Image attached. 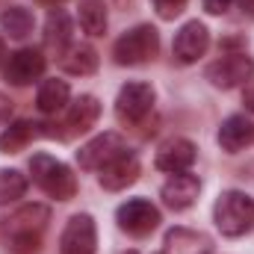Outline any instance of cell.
I'll use <instances>...</instances> for the list:
<instances>
[{
    "instance_id": "obj_1",
    "label": "cell",
    "mask_w": 254,
    "mask_h": 254,
    "mask_svg": "<svg viewBox=\"0 0 254 254\" xmlns=\"http://www.w3.org/2000/svg\"><path fill=\"white\" fill-rule=\"evenodd\" d=\"M213 219L216 228L225 237H243L254 228V198H249L246 192L228 190L219 195L216 207H213Z\"/></svg>"
},
{
    "instance_id": "obj_2",
    "label": "cell",
    "mask_w": 254,
    "mask_h": 254,
    "mask_svg": "<svg viewBox=\"0 0 254 254\" xmlns=\"http://www.w3.org/2000/svg\"><path fill=\"white\" fill-rule=\"evenodd\" d=\"M30 172H33V181L42 187V192H48L51 198L57 201H71L74 192H77V178L71 175V169L48 157V154H36L30 160Z\"/></svg>"
},
{
    "instance_id": "obj_3",
    "label": "cell",
    "mask_w": 254,
    "mask_h": 254,
    "mask_svg": "<svg viewBox=\"0 0 254 254\" xmlns=\"http://www.w3.org/2000/svg\"><path fill=\"white\" fill-rule=\"evenodd\" d=\"M157 51H160V33L151 24H139V27L127 30L116 42L113 57H116L119 65H142L148 60H154Z\"/></svg>"
},
{
    "instance_id": "obj_4",
    "label": "cell",
    "mask_w": 254,
    "mask_h": 254,
    "mask_svg": "<svg viewBox=\"0 0 254 254\" xmlns=\"http://www.w3.org/2000/svg\"><path fill=\"white\" fill-rule=\"evenodd\" d=\"M254 74V63L246 54H228L222 60L207 68V80L216 86V89H237L243 83H249Z\"/></svg>"
},
{
    "instance_id": "obj_5",
    "label": "cell",
    "mask_w": 254,
    "mask_h": 254,
    "mask_svg": "<svg viewBox=\"0 0 254 254\" xmlns=\"http://www.w3.org/2000/svg\"><path fill=\"white\" fill-rule=\"evenodd\" d=\"M116 219H119V228L127 231L130 237H148L160 225V210L145 198H133L119 207Z\"/></svg>"
},
{
    "instance_id": "obj_6",
    "label": "cell",
    "mask_w": 254,
    "mask_h": 254,
    "mask_svg": "<svg viewBox=\"0 0 254 254\" xmlns=\"http://www.w3.org/2000/svg\"><path fill=\"white\" fill-rule=\"evenodd\" d=\"M154 107V89L148 83H127L116 98V116L125 125H139Z\"/></svg>"
},
{
    "instance_id": "obj_7",
    "label": "cell",
    "mask_w": 254,
    "mask_h": 254,
    "mask_svg": "<svg viewBox=\"0 0 254 254\" xmlns=\"http://www.w3.org/2000/svg\"><path fill=\"white\" fill-rule=\"evenodd\" d=\"M98 246V231L89 213L71 216L60 237V254H95Z\"/></svg>"
},
{
    "instance_id": "obj_8",
    "label": "cell",
    "mask_w": 254,
    "mask_h": 254,
    "mask_svg": "<svg viewBox=\"0 0 254 254\" xmlns=\"http://www.w3.org/2000/svg\"><path fill=\"white\" fill-rule=\"evenodd\" d=\"M42 71H45V57H42V51L24 48V51L9 54V63L3 65V80L12 83V86H27V83H33V80H39Z\"/></svg>"
},
{
    "instance_id": "obj_9",
    "label": "cell",
    "mask_w": 254,
    "mask_h": 254,
    "mask_svg": "<svg viewBox=\"0 0 254 254\" xmlns=\"http://www.w3.org/2000/svg\"><path fill=\"white\" fill-rule=\"evenodd\" d=\"M207 48H210V33H207V27H204L201 21H190V24H184L181 33L175 36L172 54H175V60L181 65H192L198 57H204Z\"/></svg>"
},
{
    "instance_id": "obj_10",
    "label": "cell",
    "mask_w": 254,
    "mask_h": 254,
    "mask_svg": "<svg viewBox=\"0 0 254 254\" xmlns=\"http://www.w3.org/2000/svg\"><path fill=\"white\" fill-rule=\"evenodd\" d=\"M127 145L119 133H104V136H95L89 145H83L77 151V163H80V169H101L113 157H119Z\"/></svg>"
},
{
    "instance_id": "obj_11",
    "label": "cell",
    "mask_w": 254,
    "mask_h": 254,
    "mask_svg": "<svg viewBox=\"0 0 254 254\" xmlns=\"http://www.w3.org/2000/svg\"><path fill=\"white\" fill-rule=\"evenodd\" d=\"M101 172V187L110 192H119V190H127L136 178H139V160H136V154H130V151H122L119 157H113L107 166H101L98 169Z\"/></svg>"
},
{
    "instance_id": "obj_12",
    "label": "cell",
    "mask_w": 254,
    "mask_h": 254,
    "mask_svg": "<svg viewBox=\"0 0 254 254\" xmlns=\"http://www.w3.org/2000/svg\"><path fill=\"white\" fill-rule=\"evenodd\" d=\"M192 163H195V145L190 139H169L157 151V169L160 172L181 175V172H190Z\"/></svg>"
},
{
    "instance_id": "obj_13",
    "label": "cell",
    "mask_w": 254,
    "mask_h": 254,
    "mask_svg": "<svg viewBox=\"0 0 254 254\" xmlns=\"http://www.w3.org/2000/svg\"><path fill=\"white\" fill-rule=\"evenodd\" d=\"M198 192H201V181H198L195 175L181 172V175H172V178L163 184V201H166V207H172V210H187V207L195 204Z\"/></svg>"
},
{
    "instance_id": "obj_14",
    "label": "cell",
    "mask_w": 254,
    "mask_h": 254,
    "mask_svg": "<svg viewBox=\"0 0 254 254\" xmlns=\"http://www.w3.org/2000/svg\"><path fill=\"white\" fill-rule=\"evenodd\" d=\"M219 145L228 154H240L254 145V125L246 116H231L219 127Z\"/></svg>"
},
{
    "instance_id": "obj_15",
    "label": "cell",
    "mask_w": 254,
    "mask_h": 254,
    "mask_svg": "<svg viewBox=\"0 0 254 254\" xmlns=\"http://www.w3.org/2000/svg\"><path fill=\"white\" fill-rule=\"evenodd\" d=\"M98 116H101L98 98H95V95H80V98L68 107V113H65L68 136H71V133H86V130H92L95 122H98Z\"/></svg>"
},
{
    "instance_id": "obj_16",
    "label": "cell",
    "mask_w": 254,
    "mask_h": 254,
    "mask_svg": "<svg viewBox=\"0 0 254 254\" xmlns=\"http://www.w3.org/2000/svg\"><path fill=\"white\" fill-rule=\"evenodd\" d=\"M160 254H210V240L190 228H172Z\"/></svg>"
},
{
    "instance_id": "obj_17",
    "label": "cell",
    "mask_w": 254,
    "mask_h": 254,
    "mask_svg": "<svg viewBox=\"0 0 254 254\" xmlns=\"http://www.w3.org/2000/svg\"><path fill=\"white\" fill-rule=\"evenodd\" d=\"M68 74H95V68H98V54H95V48H89V45H71V48H65L63 60H60Z\"/></svg>"
},
{
    "instance_id": "obj_18",
    "label": "cell",
    "mask_w": 254,
    "mask_h": 254,
    "mask_svg": "<svg viewBox=\"0 0 254 254\" xmlns=\"http://www.w3.org/2000/svg\"><path fill=\"white\" fill-rule=\"evenodd\" d=\"M39 125H33V122H15V125H9L3 133H0V151L3 154H18V151H24L36 136H39Z\"/></svg>"
},
{
    "instance_id": "obj_19",
    "label": "cell",
    "mask_w": 254,
    "mask_h": 254,
    "mask_svg": "<svg viewBox=\"0 0 254 254\" xmlns=\"http://www.w3.org/2000/svg\"><path fill=\"white\" fill-rule=\"evenodd\" d=\"M68 83L65 80H45L42 86H39V95H36V104H39V110L42 113H60L65 104H68Z\"/></svg>"
},
{
    "instance_id": "obj_20",
    "label": "cell",
    "mask_w": 254,
    "mask_h": 254,
    "mask_svg": "<svg viewBox=\"0 0 254 254\" xmlns=\"http://www.w3.org/2000/svg\"><path fill=\"white\" fill-rule=\"evenodd\" d=\"M80 27L89 36L107 33V3L104 0H80Z\"/></svg>"
},
{
    "instance_id": "obj_21",
    "label": "cell",
    "mask_w": 254,
    "mask_h": 254,
    "mask_svg": "<svg viewBox=\"0 0 254 254\" xmlns=\"http://www.w3.org/2000/svg\"><path fill=\"white\" fill-rule=\"evenodd\" d=\"M48 219H51L48 207H42V204H27L24 210H18V213L12 216L9 234H15V231H42V228L48 225Z\"/></svg>"
},
{
    "instance_id": "obj_22",
    "label": "cell",
    "mask_w": 254,
    "mask_h": 254,
    "mask_svg": "<svg viewBox=\"0 0 254 254\" xmlns=\"http://www.w3.org/2000/svg\"><path fill=\"white\" fill-rule=\"evenodd\" d=\"M0 27L12 36V39H27L33 33V15L24 6H9L0 15Z\"/></svg>"
},
{
    "instance_id": "obj_23",
    "label": "cell",
    "mask_w": 254,
    "mask_h": 254,
    "mask_svg": "<svg viewBox=\"0 0 254 254\" xmlns=\"http://www.w3.org/2000/svg\"><path fill=\"white\" fill-rule=\"evenodd\" d=\"M71 39V21L65 12H51L48 15V27H45V42L57 51H63Z\"/></svg>"
},
{
    "instance_id": "obj_24",
    "label": "cell",
    "mask_w": 254,
    "mask_h": 254,
    "mask_svg": "<svg viewBox=\"0 0 254 254\" xmlns=\"http://www.w3.org/2000/svg\"><path fill=\"white\" fill-rule=\"evenodd\" d=\"M30 187V181L21 175V172H15V169H0V204H12V201H18L24 192Z\"/></svg>"
},
{
    "instance_id": "obj_25",
    "label": "cell",
    "mask_w": 254,
    "mask_h": 254,
    "mask_svg": "<svg viewBox=\"0 0 254 254\" xmlns=\"http://www.w3.org/2000/svg\"><path fill=\"white\" fill-rule=\"evenodd\" d=\"M39 249H42L39 231H15V234H9V252L12 254H39Z\"/></svg>"
},
{
    "instance_id": "obj_26",
    "label": "cell",
    "mask_w": 254,
    "mask_h": 254,
    "mask_svg": "<svg viewBox=\"0 0 254 254\" xmlns=\"http://www.w3.org/2000/svg\"><path fill=\"white\" fill-rule=\"evenodd\" d=\"M154 6H157V12H160V18H166V21H172L175 15H181V12H184V6H187V0H154Z\"/></svg>"
},
{
    "instance_id": "obj_27",
    "label": "cell",
    "mask_w": 254,
    "mask_h": 254,
    "mask_svg": "<svg viewBox=\"0 0 254 254\" xmlns=\"http://www.w3.org/2000/svg\"><path fill=\"white\" fill-rule=\"evenodd\" d=\"M231 3H234V0H204V9H207L210 15H222V12H228Z\"/></svg>"
},
{
    "instance_id": "obj_28",
    "label": "cell",
    "mask_w": 254,
    "mask_h": 254,
    "mask_svg": "<svg viewBox=\"0 0 254 254\" xmlns=\"http://www.w3.org/2000/svg\"><path fill=\"white\" fill-rule=\"evenodd\" d=\"M9 116H12V101H9V98L0 92V127L9 122Z\"/></svg>"
},
{
    "instance_id": "obj_29",
    "label": "cell",
    "mask_w": 254,
    "mask_h": 254,
    "mask_svg": "<svg viewBox=\"0 0 254 254\" xmlns=\"http://www.w3.org/2000/svg\"><path fill=\"white\" fill-rule=\"evenodd\" d=\"M243 104H246L249 113H254V80H249L246 89H243Z\"/></svg>"
},
{
    "instance_id": "obj_30",
    "label": "cell",
    "mask_w": 254,
    "mask_h": 254,
    "mask_svg": "<svg viewBox=\"0 0 254 254\" xmlns=\"http://www.w3.org/2000/svg\"><path fill=\"white\" fill-rule=\"evenodd\" d=\"M3 57H6V45H3V39H0V63H3Z\"/></svg>"
},
{
    "instance_id": "obj_31",
    "label": "cell",
    "mask_w": 254,
    "mask_h": 254,
    "mask_svg": "<svg viewBox=\"0 0 254 254\" xmlns=\"http://www.w3.org/2000/svg\"><path fill=\"white\" fill-rule=\"evenodd\" d=\"M125 254H139V252H125Z\"/></svg>"
}]
</instances>
